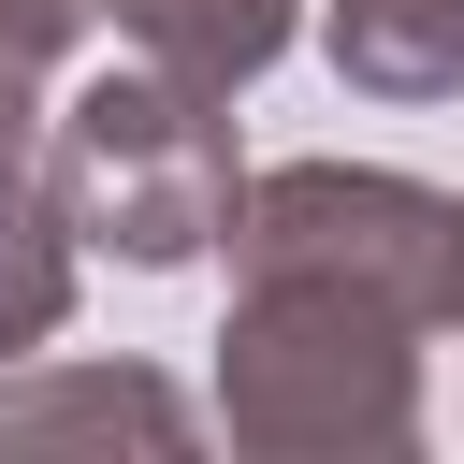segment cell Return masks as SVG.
<instances>
[{
	"instance_id": "6da1fadb",
	"label": "cell",
	"mask_w": 464,
	"mask_h": 464,
	"mask_svg": "<svg viewBox=\"0 0 464 464\" xmlns=\"http://www.w3.org/2000/svg\"><path fill=\"white\" fill-rule=\"evenodd\" d=\"M420 304L362 276H232L218 319V420L261 464H362L420 450Z\"/></svg>"
},
{
	"instance_id": "7a4b0ae2",
	"label": "cell",
	"mask_w": 464,
	"mask_h": 464,
	"mask_svg": "<svg viewBox=\"0 0 464 464\" xmlns=\"http://www.w3.org/2000/svg\"><path fill=\"white\" fill-rule=\"evenodd\" d=\"M44 188H58V218H72L102 261L174 276V261L232 246L246 160H232L218 87H188V72L145 58V72H87V87L44 116Z\"/></svg>"
},
{
	"instance_id": "3957f363",
	"label": "cell",
	"mask_w": 464,
	"mask_h": 464,
	"mask_svg": "<svg viewBox=\"0 0 464 464\" xmlns=\"http://www.w3.org/2000/svg\"><path fill=\"white\" fill-rule=\"evenodd\" d=\"M450 261H464V203L377 160H276L232 203V276H362L435 334H450Z\"/></svg>"
},
{
	"instance_id": "277c9868",
	"label": "cell",
	"mask_w": 464,
	"mask_h": 464,
	"mask_svg": "<svg viewBox=\"0 0 464 464\" xmlns=\"http://www.w3.org/2000/svg\"><path fill=\"white\" fill-rule=\"evenodd\" d=\"M87 435H145V450H188L203 406L130 377V362H72V377H0V450H87Z\"/></svg>"
},
{
	"instance_id": "5b68a950",
	"label": "cell",
	"mask_w": 464,
	"mask_h": 464,
	"mask_svg": "<svg viewBox=\"0 0 464 464\" xmlns=\"http://www.w3.org/2000/svg\"><path fill=\"white\" fill-rule=\"evenodd\" d=\"M130 58H160V72H188V87H261L276 58H290V0H87Z\"/></svg>"
},
{
	"instance_id": "8992f818",
	"label": "cell",
	"mask_w": 464,
	"mask_h": 464,
	"mask_svg": "<svg viewBox=\"0 0 464 464\" xmlns=\"http://www.w3.org/2000/svg\"><path fill=\"white\" fill-rule=\"evenodd\" d=\"M319 29L362 102H464V0H334Z\"/></svg>"
},
{
	"instance_id": "52a82bcc",
	"label": "cell",
	"mask_w": 464,
	"mask_h": 464,
	"mask_svg": "<svg viewBox=\"0 0 464 464\" xmlns=\"http://www.w3.org/2000/svg\"><path fill=\"white\" fill-rule=\"evenodd\" d=\"M72 218H58V188L29 174V160H0V362H29L58 319H72Z\"/></svg>"
},
{
	"instance_id": "ba28073f",
	"label": "cell",
	"mask_w": 464,
	"mask_h": 464,
	"mask_svg": "<svg viewBox=\"0 0 464 464\" xmlns=\"http://www.w3.org/2000/svg\"><path fill=\"white\" fill-rule=\"evenodd\" d=\"M72 29H87V0H0V160H29V130H44V87H58Z\"/></svg>"
},
{
	"instance_id": "9c48e42d",
	"label": "cell",
	"mask_w": 464,
	"mask_h": 464,
	"mask_svg": "<svg viewBox=\"0 0 464 464\" xmlns=\"http://www.w3.org/2000/svg\"><path fill=\"white\" fill-rule=\"evenodd\" d=\"M450 334H464V261H450Z\"/></svg>"
}]
</instances>
